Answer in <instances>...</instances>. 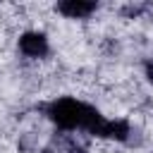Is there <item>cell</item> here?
I'll return each instance as SVG.
<instances>
[{
  "label": "cell",
  "mask_w": 153,
  "mask_h": 153,
  "mask_svg": "<svg viewBox=\"0 0 153 153\" xmlns=\"http://www.w3.org/2000/svg\"><path fill=\"white\" fill-rule=\"evenodd\" d=\"M143 10H146V5H127V7L122 10V14H127V17H139Z\"/></svg>",
  "instance_id": "cell-5"
},
{
  "label": "cell",
  "mask_w": 153,
  "mask_h": 153,
  "mask_svg": "<svg viewBox=\"0 0 153 153\" xmlns=\"http://www.w3.org/2000/svg\"><path fill=\"white\" fill-rule=\"evenodd\" d=\"M19 50L26 57H43L48 53V38L38 31H26L19 38Z\"/></svg>",
  "instance_id": "cell-2"
},
{
  "label": "cell",
  "mask_w": 153,
  "mask_h": 153,
  "mask_svg": "<svg viewBox=\"0 0 153 153\" xmlns=\"http://www.w3.org/2000/svg\"><path fill=\"white\" fill-rule=\"evenodd\" d=\"M129 134H131V127L124 120H105L103 127H100V131H98V136H103V139H117V141H127Z\"/></svg>",
  "instance_id": "cell-4"
},
{
  "label": "cell",
  "mask_w": 153,
  "mask_h": 153,
  "mask_svg": "<svg viewBox=\"0 0 153 153\" xmlns=\"http://www.w3.org/2000/svg\"><path fill=\"white\" fill-rule=\"evenodd\" d=\"M96 2H88V0H62L57 2V12L65 14L67 19H84L88 17L91 12H96Z\"/></svg>",
  "instance_id": "cell-3"
},
{
  "label": "cell",
  "mask_w": 153,
  "mask_h": 153,
  "mask_svg": "<svg viewBox=\"0 0 153 153\" xmlns=\"http://www.w3.org/2000/svg\"><path fill=\"white\" fill-rule=\"evenodd\" d=\"M45 112L65 131L81 129V131H88V134L98 136V131H100V127L105 122V117L93 105H86V103H81L76 98H57V100L48 103Z\"/></svg>",
  "instance_id": "cell-1"
},
{
  "label": "cell",
  "mask_w": 153,
  "mask_h": 153,
  "mask_svg": "<svg viewBox=\"0 0 153 153\" xmlns=\"http://www.w3.org/2000/svg\"><path fill=\"white\" fill-rule=\"evenodd\" d=\"M146 76H148V81H153V60L146 62Z\"/></svg>",
  "instance_id": "cell-6"
}]
</instances>
